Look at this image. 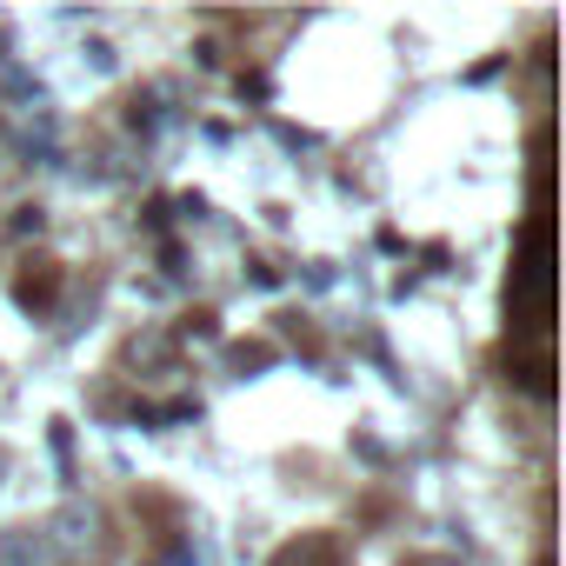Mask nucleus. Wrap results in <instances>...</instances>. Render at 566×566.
I'll use <instances>...</instances> for the list:
<instances>
[{"mask_svg":"<svg viewBox=\"0 0 566 566\" xmlns=\"http://www.w3.org/2000/svg\"><path fill=\"white\" fill-rule=\"evenodd\" d=\"M41 539H48L54 566H107V553H114V526L94 500H61L48 513Z\"/></svg>","mask_w":566,"mask_h":566,"instance_id":"nucleus-1","label":"nucleus"},{"mask_svg":"<svg viewBox=\"0 0 566 566\" xmlns=\"http://www.w3.org/2000/svg\"><path fill=\"white\" fill-rule=\"evenodd\" d=\"M0 566H54V553H48L41 533L14 526V533H0Z\"/></svg>","mask_w":566,"mask_h":566,"instance_id":"nucleus-3","label":"nucleus"},{"mask_svg":"<svg viewBox=\"0 0 566 566\" xmlns=\"http://www.w3.org/2000/svg\"><path fill=\"white\" fill-rule=\"evenodd\" d=\"M539 566H546V559H539Z\"/></svg>","mask_w":566,"mask_h":566,"instance_id":"nucleus-4","label":"nucleus"},{"mask_svg":"<svg viewBox=\"0 0 566 566\" xmlns=\"http://www.w3.org/2000/svg\"><path fill=\"white\" fill-rule=\"evenodd\" d=\"M273 566H340V539L334 533H301L294 546H280Z\"/></svg>","mask_w":566,"mask_h":566,"instance_id":"nucleus-2","label":"nucleus"}]
</instances>
